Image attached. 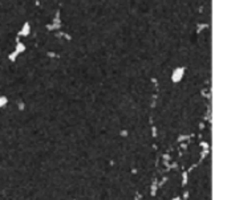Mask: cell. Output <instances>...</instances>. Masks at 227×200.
I'll return each instance as SVG.
<instances>
[{
  "label": "cell",
  "mask_w": 227,
  "mask_h": 200,
  "mask_svg": "<svg viewBox=\"0 0 227 200\" xmlns=\"http://www.w3.org/2000/svg\"><path fill=\"white\" fill-rule=\"evenodd\" d=\"M24 50H25V45L17 40V45H16V48H15V53L19 54V53H23Z\"/></svg>",
  "instance_id": "obj_3"
},
{
  "label": "cell",
  "mask_w": 227,
  "mask_h": 200,
  "mask_svg": "<svg viewBox=\"0 0 227 200\" xmlns=\"http://www.w3.org/2000/svg\"><path fill=\"white\" fill-rule=\"evenodd\" d=\"M29 33H31V25H29V23H25L23 25L21 31L19 32V36H28Z\"/></svg>",
  "instance_id": "obj_2"
},
{
  "label": "cell",
  "mask_w": 227,
  "mask_h": 200,
  "mask_svg": "<svg viewBox=\"0 0 227 200\" xmlns=\"http://www.w3.org/2000/svg\"><path fill=\"white\" fill-rule=\"evenodd\" d=\"M7 102H8V101H7V98H5V97H0V107H4L5 105H7Z\"/></svg>",
  "instance_id": "obj_4"
},
{
  "label": "cell",
  "mask_w": 227,
  "mask_h": 200,
  "mask_svg": "<svg viewBox=\"0 0 227 200\" xmlns=\"http://www.w3.org/2000/svg\"><path fill=\"white\" fill-rule=\"evenodd\" d=\"M183 74H185V68H177V69H174L173 74H171V81L173 82H179L181 80H182Z\"/></svg>",
  "instance_id": "obj_1"
},
{
  "label": "cell",
  "mask_w": 227,
  "mask_h": 200,
  "mask_svg": "<svg viewBox=\"0 0 227 200\" xmlns=\"http://www.w3.org/2000/svg\"><path fill=\"white\" fill-rule=\"evenodd\" d=\"M203 28H207V25H206V24H199V25H198V28H197V32L199 33V32L202 31Z\"/></svg>",
  "instance_id": "obj_5"
}]
</instances>
